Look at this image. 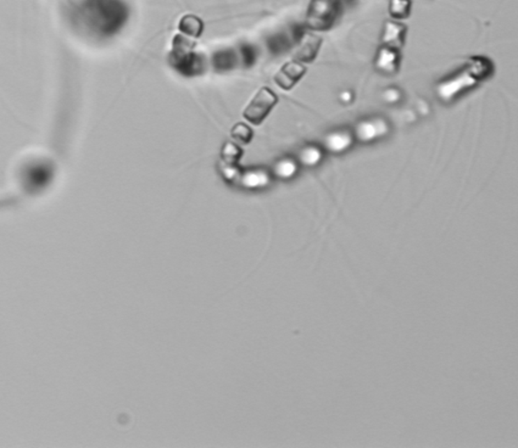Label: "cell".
Returning a JSON list of instances; mask_svg holds the SVG:
<instances>
[{"label":"cell","mask_w":518,"mask_h":448,"mask_svg":"<svg viewBox=\"0 0 518 448\" xmlns=\"http://www.w3.org/2000/svg\"><path fill=\"white\" fill-rule=\"evenodd\" d=\"M492 71L493 68L489 60L478 56L472 58L465 68L436 86V97L443 102H452L457 95L475 88L480 81L488 77Z\"/></svg>","instance_id":"1"},{"label":"cell","mask_w":518,"mask_h":448,"mask_svg":"<svg viewBox=\"0 0 518 448\" xmlns=\"http://www.w3.org/2000/svg\"><path fill=\"white\" fill-rule=\"evenodd\" d=\"M170 65L177 72L188 77L203 73L205 68L203 56L194 50V43L181 34L174 36L170 53Z\"/></svg>","instance_id":"2"},{"label":"cell","mask_w":518,"mask_h":448,"mask_svg":"<svg viewBox=\"0 0 518 448\" xmlns=\"http://www.w3.org/2000/svg\"><path fill=\"white\" fill-rule=\"evenodd\" d=\"M89 15L93 22L105 32L116 29L125 20V9L117 0H92Z\"/></svg>","instance_id":"3"},{"label":"cell","mask_w":518,"mask_h":448,"mask_svg":"<svg viewBox=\"0 0 518 448\" xmlns=\"http://www.w3.org/2000/svg\"><path fill=\"white\" fill-rule=\"evenodd\" d=\"M340 11V0H311L306 14V26L314 31L330 29Z\"/></svg>","instance_id":"4"},{"label":"cell","mask_w":518,"mask_h":448,"mask_svg":"<svg viewBox=\"0 0 518 448\" xmlns=\"http://www.w3.org/2000/svg\"><path fill=\"white\" fill-rule=\"evenodd\" d=\"M351 130H353L355 141L368 144V143L384 139L386 137L390 134L392 125L387 118L381 117V116H373V117L358 121Z\"/></svg>","instance_id":"5"},{"label":"cell","mask_w":518,"mask_h":448,"mask_svg":"<svg viewBox=\"0 0 518 448\" xmlns=\"http://www.w3.org/2000/svg\"><path fill=\"white\" fill-rule=\"evenodd\" d=\"M277 102H278V97L272 92L270 88H261L257 93V95L252 98L249 105L245 107L243 116L252 125H261L262 122L266 120L267 116L270 115L272 109L276 107Z\"/></svg>","instance_id":"6"},{"label":"cell","mask_w":518,"mask_h":448,"mask_svg":"<svg viewBox=\"0 0 518 448\" xmlns=\"http://www.w3.org/2000/svg\"><path fill=\"white\" fill-rule=\"evenodd\" d=\"M355 144L353 130L349 128H337L330 130L323 137L322 148L325 153L332 155H342L348 153Z\"/></svg>","instance_id":"7"},{"label":"cell","mask_w":518,"mask_h":448,"mask_svg":"<svg viewBox=\"0 0 518 448\" xmlns=\"http://www.w3.org/2000/svg\"><path fill=\"white\" fill-rule=\"evenodd\" d=\"M305 73L306 68L303 63L293 60L282 66L281 70L275 76V82L283 91H291V88L304 77Z\"/></svg>","instance_id":"8"},{"label":"cell","mask_w":518,"mask_h":448,"mask_svg":"<svg viewBox=\"0 0 518 448\" xmlns=\"http://www.w3.org/2000/svg\"><path fill=\"white\" fill-rule=\"evenodd\" d=\"M374 68L383 75H395L400 68V50L382 45L378 49L377 56L374 59Z\"/></svg>","instance_id":"9"},{"label":"cell","mask_w":518,"mask_h":448,"mask_svg":"<svg viewBox=\"0 0 518 448\" xmlns=\"http://www.w3.org/2000/svg\"><path fill=\"white\" fill-rule=\"evenodd\" d=\"M238 180L243 188L259 190V189L267 188L271 184L272 174L270 171L261 169V167L249 169L242 171Z\"/></svg>","instance_id":"10"},{"label":"cell","mask_w":518,"mask_h":448,"mask_svg":"<svg viewBox=\"0 0 518 448\" xmlns=\"http://www.w3.org/2000/svg\"><path fill=\"white\" fill-rule=\"evenodd\" d=\"M299 47L296 49L294 60L299 63H311L314 61L316 55L320 50L322 39L317 37L315 34H301L299 39Z\"/></svg>","instance_id":"11"},{"label":"cell","mask_w":518,"mask_h":448,"mask_svg":"<svg viewBox=\"0 0 518 448\" xmlns=\"http://www.w3.org/2000/svg\"><path fill=\"white\" fill-rule=\"evenodd\" d=\"M405 34H406V27L404 24L394 22V21H388L384 24L381 42L384 47L400 50L404 45Z\"/></svg>","instance_id":"12"},{"label":"cell","mask_w":518,"mask_h":448,"mask_svg":"<svg viewBox=\"0 0 518 448\" xmlns=\"http://www.w3.org/2000/svg\"><path fill=\"white\" fill-rule=\"evenodd\" d=\"M296 161L306 169H315L325 159V150L317 144H306L298 151Z\"/></svg>","instance_id":"13"},{"label":"cell","mask_w":518,"mask_h":448,"mask_svg":"<svg viewBox=\"0 0 518 448\" xmlns=\"http://www.w3.org/2000/svg\"><path fill=\"white\" fill-rule=\"evenodd\" d=\"M300 164L296 161V157L293 156H283L281 159L277 160L276 162L272 166V177H276L281 180H289L296 177L299 173Z\"/></svg>","instance_id":"14"},{"label":"cell","mask_w":518,"mask_h":448,"mask_svg":"<svg viewBox=\"0 0 518 448\" xmlns=\"http://www.w3.org/2000/svg\"><path fill=\"white\" fill-rule=\"evenodd\" d=\"M178 29L182 33L193 38H198L204 31V24L201 20L195 15H185L179 21Z\"/></svg>","instance_id":"15"},{"label":"cell","mask_w":518,"mask_h":448,"mask_svg":"<svg viewBox=\"0 0 518 448\" xmlns=\"http://www.w3.org/2000/svg\"><path fill=\"white\" fill-rule=\"evenodd\" d=\"M237 61L236 54L232 50H220L213 56V65L216 71H229L234 68V63Z\"/></svg>","instance_id":"16"},{"label":"cell","mask_w":518,"mask_h":448,"mask_svg":"<svg viewBox=\"0 0 518 448\" xmlns=\"http://www.w3.org/2000/svg\"><path fill=\"white\" fill-rule=\"evenodd\" d=\"M243 150L233 141H226L221 149V161L226 164H238L242 157Z\"/></svg>","instance_id":"17"},{"label":"cell","mask_w":518,"mask_h":448,"mask_svg":"<svg viewBox=\"0 0 518 448\" xmlns=\"http://www.w3.org/2000/svg\"><path fill=\"white\" fill-rule=\"evenodd\" d=\"M411 10L410 0H390L389 13L395 19H406Z\"/></svg>","instance_id":"18"},{"label":"cell","mask_w":518,"mask_h":448,"mask_svg":"<svg viewBox=\"0 0 518 448\" xmlns=\"http://www.w3.org/2000/svg\"><path fill=\"white\" fill-rule=\"evenodd\" d=\"M231 137L236 141H239L242 144H247L252 141L254 133H252V128L245 123H237L231 130Z\"/></svg>","instance_id":"19"},{"label":"cell","mask_w":518,"mask_h":448,"mask_svg":"<svg viewBox=\"0 0 518 448\" xmlns=\"http://www.w3.org/2000/svg\"><path fill=\"white\" fill-rule=\"evenodd\" d=\"M220 169H221V173L223 177L227 179V180H238L239 176L242 173V169L238 166V164H226L222 162L220 164Z\"/></svg>","instance_id":"20"},{"label":"cell","mask_w":518,"mask_h":448,"mask_svg":"<svg viewBox=\"0 0 518 448\" xmlns=\"http://www.w3.org/2000/svg\"><path fill=\"white\" fill-rule=\"evenodd\" d=\"M399 98H400V92L397 89H388L387 92H386L387 102H397Z\"/></svg>","instance_id":"21"},{"label":"cell","mask_w":518,"mask_h":448,"mask_svg":"<svg viewBox=\"0 0 518 448\" xmlns=\"http://www.w3.org/2000/svg\"><path fill=\"white\" fill-rule=\"evenodd\" d=\"M340 99H342V102H351V99H353V95H351V93L350 92H344L342 95H340Z\"/></svg>","instance_id":"22"}]
</instances>
